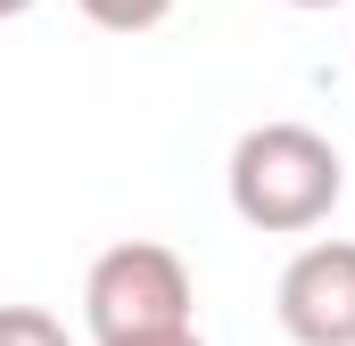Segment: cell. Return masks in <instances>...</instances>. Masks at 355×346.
I'll return each mask as SVG.
<instances>
[{
	"instance_id": "1",
	"label": "cell",
	"mask_w": 355,
	"mask_h": 346,
	"mask_svg": "<svg viewBox=\"0 0 355 346\" xmlns=\"http://www.w3.org/2000/svg\"><path fill=\"white\" fill-rule=\"evenodd\" d=\"M223 190H232V215L265 239H306L331 223L339 190H347V165L339 149L314 132V124H248L232 140V165H223Z\"/></svg>"
},
{
	"instance_id": "2",
	"label": "cell",
	"mask_w": 355,
	"mask_h": 346,
	"mask_svg": "<svg viewBox=\"0 0 355 346\" xmlns=\"http://www.w3.org/2000/svg\"><path fill=\"white\" fill-rule=\"evenodd\" d=\"M198 313V280L166 239H116L107 256L83 272V322L91 346H124V338H166L190 330Z\"/></svg>"
},
{
	"instance_id": "3",
	"label": "cell",
	"mask_w": 355,
	"mask_h": 346,
	"mask_svg": "<svg viewBox=\"0 0 355 346\" xmlns=\"http://www.w3.org/2000/svg\"><path fill=\"white\" fill-rule=\"evenodd\" d=\"M272 313L297 346H355V239H306L281 264Z\"/></svg>"
},
{
	"instance_id": "4",
	"label": "cell",
	"mask_w": 355,
	"mask_h": 346,
	"mask_svg": "<svg viewBox=\"0 0 355 346\" xmlns=\"http://www.w3.org/2000/svg\"><path fill=\"white\" fill-rule=\"evenodd\" d=\"M0 346H75V330L50 305H0Z\"/></svg>"
},
{
	"instance_id": "5",
	"label": "cell",
	"mask_w": 355,
	"mask_h": 346,
	"mask_svg": "<svg viewBox=\"0 0 355 346\" xmlns=\"http://www.w3.org/2000/svg\"><path fill=\"white\" fill-rule=\"evenodd\" d=\"M99 33H149V25H166L174 17V0H75Z\"/></svg>"
},
{
	"instance_id": "6",
	"label": "cell",
	"mask_w": 355,
	"mask_h": 346,
	"mask_svg": "<svg viewBox=\"0 0 355 346\" xmlns=\"http://www.w3.org/2000/svg\"><path fill=\"white\" fill-rule=\"evenodd\" d=\"M124 346H207L198 330H166V338H124Z\"/></svg>"
},
{
	"instance_id": "7",
	"label": "cell",
	"mask_w": 355,
	"mask_h": 346,
	"mask_svg": "<svg viewBox=\"0 0 355 346\" xmlns=\"http://www.w3.org/2000/svg\"><path fill=\"white\" fill-rule=\"evenodd\" d=\"M25 8H33V0H0V25H8V17H25Z\"/></svg>"
},
{
	"instance_id": "8",
	"label": "cell",
	"mask_w": 355,
	"mask_h": 346,
	"mask_svg": "<svg viewBox=\"0 0 355 346\" xmlns=\"http://www.w3.org/2000/svg\"><path fill=\"white\" fill-rule=\"evenodd\" d=\"M289 8H339V0H289Z\"/></svg>"
}]
</instances>
